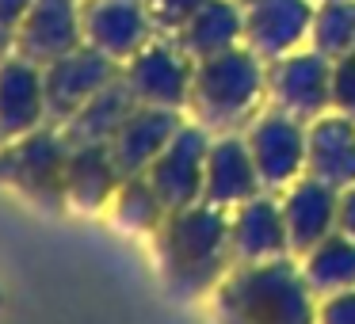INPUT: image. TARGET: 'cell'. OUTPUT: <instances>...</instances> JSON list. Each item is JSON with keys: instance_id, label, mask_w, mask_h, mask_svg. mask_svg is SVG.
Returning a JSON list of instances; mask_svg holds the SVG:
<instances>
[{"instance_id": "cell-20", "label": "cell", "mask_w": 355, "mask_h": 324, "mask_svg": "<svg viewBox=\"0 0 355 324\" xmlns=\"http://www.w3.org/2000/svg\"><path fill=\"white\" fill-rule=\"evenodd\" d=\"M176 42L195 57V62H207V57H218L233 46H245L241 0H207V4L176 31Z\"/></svg>"}, {"instance_id": "cell-13", "label": "cell", "mask_w": 355, "mask_h": 324, "mask_svg": "<svg viewBox=\"0 0 355 324\" xmlns=\"http://www.w3.org/2000/svg\"><path fill=\"white\" fill-rule=\"evenodd\" d=\"M283 202V222H286V240H291V255L302 260L313 244L336 233L340 217V191L313 176L294 179L286 191H279Z\"/></svg>"}, {"instance_id": "cell-3", "label": "cell", "mask_w": 355, "mask_h": 324, "mask_svg": "<svg viewBox=\"0 0 355 324\" xmlns=\"http://www.w3.org/2000/svg\"><path fill=\"white\" fill-rule=\"evenodd\" d=\"M268 107V62L248 46H233L218 57L195 62L187 118L210 134H245Z\"/></svg>"}, {"instance_id": "cell-25", "label": "cell", "mask_w": 355, "mask_h": 324, "mask_svg": "<svg viewBox=\"0 0 355 324\" xmlns=\"http://www.w3.org/2000/svg\"><path fill=\"white\" fill-rule=\"evenodd\" d=\"M202 4H207V0H149V12H153L157 31L176 35L180 27H184L187 19H191L195 12L202 8Z\"/></svg>"}, {"instance_id": "cell-22", "label": "cell", "mask_w": 355, "mask_h": 324, "mask_svg": "<svg viewBox=\"0 0 355 324\" xmlns=\"http://www.w3.org/2000/svg\"><path fill=\"white\" fill-rule=\"evenodd\" d=\"M302 278L309 282V290L317 298H332V294L355 290V240L347 233H332L321 244H313L298 260Z\"/></svg>"}, {"instance_id": "cell-19", "label": "cell", "mask_w": 355, "mask_h": 324, "mask_svg": "<svg viewBox=\"0 0 355 324\" xmlns=\"http://www.w3.org/2000/svg\"><path fill=\"white\" fill-rule=\"evenodd\" d=\"M119 187H123V172H119L107 145H96V141L69 145V161H65V202H69V210L100 214L111 206Z\"/></svg>"}, {"instance_id": "cell-10", "label": "cell", "mask_w": 355, "mask_h": 324, "mask_svg": "<svg viewBox=\"0 0 355 324\" xmlns=\"http://www.w3.org/2000/svg\"><path fill=\"white\" fill-rule=\"evenodd\" d=\"M85 42L107 54L111 62H130L149 39H157V24L149 0H80Z\"/></svg>"}, {"instance_id": "cell-21", "label": "cell", "mask_w": 355, "mask_h": 324, "mask_svg": "<svg viewBox=\"0 0 355 324\" xmlns=\"http://www.w3.org/2000/svg\"><path fill=\"white\" fill-rule=\"evenodd\" d=\"M134 107H138V100H134V92L123 84V73H119V80H111L103 92H96L62 130H65V138H69V145H85V141L107 145L119 134V126L130 118Z\"/></svg>"}, {"instance_id": "cell-15", "label": "cell", "mask_w": 355, "mask_h": 324, "mask_svg": "<svg viewBox=\"0 0 355 324\" xmlns=\"http://www.w3.org/2000/svg\"><path fill=\"white\" fill-rule=\"evenodd\" d=\"M46 84L42 65L19 54L0 57V141L24 138V134L46 126Z\"/></svg>"}, {"instance_id": "cell-1", "label": "cell", "mask_w": 355, "mask_h": 324, "mask_svg": "<svg viewBox=\"0 0 355 324\" xmlns=\"http://www.w3.org/2000/svg\"><path fill=\"white\" fill-rule=\"evenodd\" d=\"M153 252L176 298H210L218 282L237 267L230 240V210L207 199L184 210H168L161 229L153 233Z\"/></svg>"}, {"instance_id": "cell-27", "label": "cell", "mask_w": 355, "mask_h": 324, "mask_svg": "<svg viewBox=\"0 0 355 324\" xmlns=\"http://www.w3.org/2000/svg\"><path fill=\"white\" fill-rule=\"evenodd\" d=\"M35 0H0V57L16 54V35Z\"/></svg>"}, {"instance_id": "cell-17", "label": "cell", "mask_w": 355, "mask_h": 324, "mask_svg": "<svg viewBox=\"0 0 355 324\" xmlns=\"http://www.w3.org/2000/svg\"><path fill=\"white\" fill-rule=\"evenodd\" d=\"M260 172L248 153L245 134H214L207 153V183H202V199L214 202L222 210H233L241 202H248L252 195H260Z\"/></svg>"}, {"instance_id": "cell-14", "label": "cell", "mask_w": 355, "mask_h": 324, "mask_svg": "<svg viewBox=\"0 0 355 324\" xmlns=\"http://www.w3.org/2000/svg\"><path fill=\"white\" fill-rule=\"evenodd\" d=\"M230 240H233V260L237 263H263V260L291 255L279 195L260 191L248 202L233 206L230 210Z\"/></svg>"}, {"instance_id": "cell-11", "label": "cell", "mask_w": 355, "mask_h": 324, "mask_svg": "<svg viewBox=\"0 0 355 324\" xmlns=\"http://www.w3.org/2000/svg\"><path fill=\"white\" fill-rule=\"evenodd\" d=\"M317 0H241L245 19V46L260 54L263 62L309 46Z\"/></svg>"}, {"instance_id": "cell-5", "label": "cell", "mask_w": 355, "mask_h": 324, "mask_svg": "<svg viewBox=\"0 0 355 324\" xmlns=\"http://www.w3.org/2000/svg\"><path fill=\"white\" fill-rule=\"evenodd\" d=\"M195 80V57L176 42V35H157L149 39L130 62H123V84L134 92L138 103L149 107H172L187 115Z\"/></svg>"}, {"instance_id": "cell-28", "label": "cell", "mask_w": 355, "mask_h": 324, "mask_svg": "<svg viewBox=\"0 0 355 324\" xmlns=\"http://www.w3.org/2000/svg\"><path fill=\"white\" fill-rule=\"evenodd\" d=\"M317 324H355V290L321 298V305H317Z\"/></svg>"}, {"instance_id": "cell-26", "label": "cell", "mask_w": 355, "mask_h": 324, "mask_svg": "<svg viewBox=\"0 0 355 324\" xmlns=\"http://www.w3.org/2000/svg\"><path fill=\"white\" fill-rule=\"evenodd\" d=\"M332 111L355 118V54L332 62Z\"/></svg>"}, {"instance_id": "cell-8", "label": "cell", "mask_w": 355, "mask_h": 324, "mask_svg": "<svg viewBox=\"0 0 355 324\" xmlns=\"http://www.w3.org/2000/svg\"><path fill=\"white\" fill-rule=\"evenodd\" d=\"M214 134L199 126L195 118H184L172 141L161 149L153 164H149V183L164 199L168 210H184L191 202H202V183H207V153Z\"/></svg>"}, {"instance_id": "cell-30", "label": "cell", "mask_w": 355, "mask_h": 324, "mask_svg": "<svg viewBox=\"0 0 355 324\" xmlns=\"http://www.w3.org/2000/svg\"><path fill=\"white\" fill-rule=\"evenodd\" d=\"M0 305H4V290H0Z\"/></svg>"}, {"instance_id": "cell-6", "label": "cell", "mask_w": 355, "mask_h": 324, "mask_svg": "<svg viewBox=\"0 0 355 324\" xmlns=\"http://www.w3.org/2000/svg\"><path fill=\"white\" fill-rule=\"evenodd\" d=\"M306 134L309 123L286 115L283 107H271V103L245 126V141L256 161L263 191L279 195L294 179L306 176Z\"/></svg>"}, {"instance_id": "cell-9", "label": "cell", "mask_w": 355, "mask_h": 324, "mask_svg": "<svg viewBox=\"0 0 355 324\" xmlns=\"http://www.w3.org/2000/svg\"><path fill=\"white\" fill-rule=\"evenodd\" d=\"M123 65L111 62L107 54H100L96 46H77L65 57L42 65V84H46V115L54 126H65L96 92L119 80Z\"/></svg>"}, {"instance_id": "cell-18", "label": "cell", "mask_w": 355, "mask_h": 324, "mask_svg": "<svg viewBox=\"0 0 355 324\" xmlns=\"http://www.w3.org/2000/svg\"><path fill=\"white\" fill-rule=\"evenodd\" d=\"M306 176L321 179L336 191L355 183V118L340 115V111H324L321 118L309 123Z\"/></svg>"}, {"instance_id": "cell-29", "label": "cell", "mask_w": 355, "mask_h": 324, "mask_svg": "<svg viewBox=\"0 0 355 324\" xmlns=\"http://www.w3.org/2000/svg\"><path fill=\"white\" fill-rule=\"evenodd\" d=\"M336 229L347 233L355 240V183L340 191V217H336Z\"/></svg>"}, {"instance_id": "cell-23", "label": "cell", "mask_w": 355, "mask_h": 324, "mask_svg": "<svg viewBox=\"0 0 355 324\" xmlns=\"http://www.w3.org/2000/svg\"><path fill=\"white\" fill-rule=\"evenodd\" d=\"M111 222L126 233H141V237H153L161 229V222L168 217V206L157 195V187L149 183V176H130L123 179V187L111 199Z\"/></svg>"}, {"instance_id": "cell-4", "label": "cell", "mask_w": 355, "mask_h": 324, "mask_svg": "<svg viewBox=\"0 0 355 324\" xmlns=\"http://www.w3.org/2000/svg\"><path fill=\"white\" fill-rule=\"evenodd\" d=\"M65 161H69V138L62 126L46 123L24 138L0 141V183L31 199L35 206L62 214L65 202Z\"/></svg>"}, {"instance_id": "cell-7", "label": "cell", "mask_w": 355, "mask_h": 324, "mask_svg": "<svg viewBox=\"0 0 355 324\" xmlns=\"http://www.w3.org/2000/svg\"><path fill=\"white\" fill-rule=\"evenodd\" d=\"M268 103L302 123L332 111V57L313 46H298L268 62Z\"/></svg>"}, {"instance_id": "cell-16", "label": "cell", "mask_w": 355, "mask_h": 324, "mask_svg": "<svg viewBox=\"0 0 355 324\" xmlns=\"http://www.w3.org/2000/svg\"><path fill=\"white\" fill-rule=\"evenodd\" d=\"M184 111H172V107H149V103H138L130 111L119 134L107 141L111 156H115L123 179L130 176H146L149 164L161 156V149L172 141V134L184 126Z\"/></svg>"}, {"instance_id": "cell-12", "label": "cell", "mask_w": 355, "mask_h": 324, "mask_svg": "<svg viewBox=\"0 0 355 324\" xmlns=\"http://www.w3.org/2000/svg\"><path fill=\"white\" fill-rule=\"evenodd\" d=\"M77 46H85L80 0H35L16 35V54L35 65H50Z\"/></svg>"}, {"instance_id": "cell-2", "label": "cell", "mask_w": 355, "mask_h": 324, "mask_svg": "<svg viewBox=\"0 0 355 324\" xmlns=\"http://www.w3.org/2000/svg\"><path fill=\"white\" fill-rule=\"evenodd\" d=\"M214 324H317V298L294 255L237 263L210 294Z\"/></svg>"}, {"instance_id": "cell-24", "label": "cell", "mask_w": 355, "mask_h": 324, "mask_svg": "<svg viewBox=\"0 0 355 324\" xmlns=\"http://www.w3.org/2000/svg\"><path fill=\"white\" fill-rule=\"evenodd\" d=\"M309 46L332 62L355 54V0H317Z\"/></svg>"}]
</instances>
